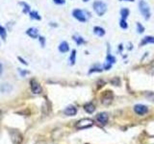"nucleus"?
Listing matches in <instances>:
<instances>
[{"label":"nucleus","mask_w":154,"mask_h":144,"mask_svg":"<svg viewBox=\"0 0 154 144\" xmlns=\"http://www.w3.org/2000/svg\"><path fill=\"white\" fill-rule=\"evenodd\" d=\"M93 8H94V11L95 12V14L99 16H104V14L107 12V5H106L104 2L100 1V0H96V1L94 2Z\"/></svg>","instance_id":"1"},{"label":"nucleus","mask_w":154,"mask_h":144,"mask_svg":"<svg viewBox=\"0 0 154 144\" xmlns=\"http://www.w3.org/2000/svg\"><path fill=\"white\" fill-rule=\"evenodd\" d=\"M139 10L141 12L142 16L146 19H149L151 16V13H150V8H149V5L144 1V0H140L139 2Z\"/></svg>","instance_id":"2"},{"label":"nucleus","mask_w":154,"mask_h":144,"mask_svg":"<svg viewBox=\"0 0 154 144\" xmlns=\"http://www.w3.org/2000/svg\"><path fill=\"white\" fill-rule=\"evenodd\" d=\"M94 125V121L90 118H83L79 120L78 122L75 124L76 129L78 130H84V129H88L91 128Z\"/></svg>","instance_id":"3"},{"label":"nucleus","mask_w":154,"mask_h":144,"mask_svg":"<svg viewBox=\"0 0 154 144\" xmlns=\"http://www.w3.org/2000/svg\"><path fill=\"white\" fill-rule=\"evenodd\" d=\"M101 103L105 106H109L111 103L113 102V99H114V95L113 92L110 90H106L104 92L101 94Z\"/></svg>","instance_id":"4"},{"label":"nucleus","mask_w":154,"mask_h":144,"mask_svg":"<svg viewBox=\"0 0 154 144\" xmlns=\"http://www.w3.org/2000/svg\"><path fill=\"white\" fill-rule=\"evenodd\" d=\"M72 16H73L75 19H77L78 21L84 23L87 21V16H86V13L83 11V10H80V9H74L72 11Z\"/></svg>","instance_id":"5"},{"label":"nucleus","mask_w":154,"mask_h":144,"mask_svg":"<svg viewBox=\"0 0 154 144\" xmlns=\"http://www.w3.org/2000/svg\"><path fill=\"white\" fill-rule=\"evenodd\" d=\"M30 88L33 94H40L42 93V88L41 84L36 79H31L30 80Z\"/></svg>","instance_id":"6"},{"label":"nucleus","mask_w":154,"mask_h":144,"mask_svg":"<svg viewBox=\"0 0 154 144\" xmlns=\"http://www.w3.org/2000/svg\"><path fill=\"white\" fill-rule=\"evenodd\" d=\"M10 136H11L12 141L14 144H21V142L23 141L22 134L18 131H17V130H13V131L10 132Z\"/></svg>","instance_id":"7"},{"label":"nucleus","mask_w":154,"mask_h":144,"mask_svg":"<svg viewBox=\"0 0 154 144\" xmlns=\"http://www.w3.org/2000/svg\"><path fill=\"white\" fill-rule=\"evenodd\" d=\"M25 33H26V35L29 38H33V40H35V38H38V37H40V33H38V28H36V27H30V28H28Z\"/></svg>","instance_id":"8"},{"label":"nucleus","mask_w":154,"mask_h":144,"mask_svg":"<svg viewBox=\"0 0 154 144\" xmlns=\"http://www.w3.org/2000/svg\"><path fill=\"white\" fill-rule=\"evenodd\" d=\"M134 110H135V112H136L137 114L139 115H143V114H146L148 112V108L146 107V106H144V105H136L134 107Z\"/></svg>","instance_id":"9"},{"label":"nucleus","mask_w":154,"mask_h":144,"mask_svg":"<svg viewBox=\"0 0 154 144\" xmlns=\"http://www.w3.org/2000/svg\"><path fill=\"white\" fill-rule=\"evenodd\" d=\"M96 120H97L101 125H105L108 123L109 116L106 112H100L96 115Z\"/></svg>","instance_id":"10"},{"label":"nucleus","mask_w":154,"mask_h":144,"mask_svg":"<svg viewBox=\"0 0 154 144\" xmlns=\"http://www.w3.org/2000/svg\"><path fill=\"white\" fill-rule=\"evenodd\" d=\"M64 113L67 116H74V115L77 113V109L74 107V106H69L64 110Z\"/></svg>","instance_id":"11"},{"label":"nucleus","mask_w":154,"mask_h":144,"mask_svg":"<svg viewBox=\"0 0 154 144\" xmlns=\"http://www.w3.org/2000/svg\"><path fill=\"white\" fill-rule=\"evenodd\" d=\"M58 49H59V51L61 53H66L69 51V44L67 43L66 41H62L59 46H58Z\"/></svg>","instance_id":"12"},{"label":"nucleus","mask_w":154,"mask_h":144,"mask_svg":"<svg viewBox=\"0 0 154 144\" xmlns=\"http://www.w3.org/2000/svg\"><path fill=\"white\" fill-rule=\"evenodd\" d=\"M18 4L22 7V13L25 14H29V13L31 12V6H30V5H29L27 2H24V1L18 2Z\"/></svg>","instance_id":"13"},{"label":"nucleus","mask_w":154,"mask_h":144,"mask_svg":"<svg viewBox=\"0 0 154 144\" xmlns=\"http://www.w3.org/2000/svg\"><path fill=\"white\" fill-rule=\"evenodd\" d=\"M105 30L100 26H94V34L97 37H103L105 35Z\"/></svg>","instance_id":"14"},{"label":"nucleus","mask_w":154,"mask_h":144,"mask_svg":"<svg viewBox=\"0 0 154 144\" xmlns=\"http://www.w3.org/2000/svg\"><path fill=\"white\" fill-rule=\"evenodd\" d=\"M72 38H73V40L75 41V43L78 46H80L82 44H85V43H86V40L83 38V37H81V36L74 35L73 37H72Z\"/></svg>","instance_id":"15"},{"label":"nucleus","mask_w":154,"mask_h":144,"mask_svg":"<svg viewBox=\"0 0 154 144\" xmlns=\"http://www.w3.org/2000/svg\"><path fill=\"white\" fill-rule=\"evenodd\" d=\"M147 43H154V37H152V36H146V37H144L143 40H142V41H141V46H143V45H146V44H147Z\"/></svg>","instance_id":"16"},{"label":"nucleus","mask_w":154,"mask_h":144,"mask_svg":"<svg viewBox=\"0 0 154 144\" xmlns=\"http://www.w3.org/2000/svg\"><path fill=\"white\" fill-rule=\"evenodd\" d=\"M84 110H86L88 113H93L94 110H95V107H94V105L93 103H87L84 105Z\"/></svg>","instance_id":"17"},{"label":"nucleus","mask_w":154,"mask_h":144,"mask_svg":"<svg viewBox=\"0 0 154 144\" xmlns=\"http://www.w3.org/2000/svg\"><path fill=\"white\" fill-rule=\"evenodd\" d=\"M29 16H30V18L33 19V20H41L42 19L41 14H38L37 11H31L30 13H29Z\"/></svg>","instance_id":"18"},{"label":"nucleus","mask_w":154,"mask_h":144,"mask_svg":"<svg viewBox=\"0 0 154 144\" xmlns=\"http://www.w3.org/2000/svg\"><path fill=\"white\" fill-rule=\"evenodd\" d=\"M146 70L148 74H150L152 76H154V61L150 62L149 64L146 66Z\"/></svg>","instance_id":"19"},{"label":"nucleus","mask_w":154,"mask_h":144,"mask_svg":"<svg viewBox=\"0 0 154 144\" xmlns=\"http://www.w3.org/2000/svg\"><path fill=\"white\" fill-rule=\"evenodd\" d=\"M75 62H76V50L73 49V50H71L70 56H69V64L74 65Z\"/></svg>","instance_id":"20"},{"label":"nucleus","mask_w":154,"mask_h":144,"mask_svg":"<svg viewBox=\"0 0 154 144\" xmlns=\"http://www.w3.org/2000/svg\"><path fill=\"white\" fill-rule=\"evenodd\" d=\"M129 14H130V11L127 8H122L120 10V16H122V18L123 19H126L129 16Z\"/></svg>","instance_id":"21"},{"label":"nucleus","mask_w":154,"mask_h":144,"mask_svg":"<svg viewBox=\"0 0 154 144\" xmlns=\"http://www.w3.org/2000/svg\"><path fill=\"white\" fill-rule=\"evenodd\" d=\"M0 38H2L3 40H6L7 38V30L4 26H0Z\"/></svg>","instance_id":"22"},{"label":"nucleus","mask_w":154,"mask_h":144,"mask_svg":"<svg viewBox=\"0 0 154 144\" xmlns=\"http://www.w3.org/2000/svg\"><path fill=\"white\" fill-rule=\"evenodd\" d=\"M38 42H40V44L41 46L43 48V47H45V44H46V38L43 37V36H40L38 38Z\"/></svg>","instance_id":"23"},{"label":"nucleus","mask_w":154,"mask_h":144,"mask_svg":"<svg viewBox=\"0 0 154 144\" xmlns=\"http://www.w3.org/2000/svg\"><path fill=\"white\" fill-rule=\"evenodd\" d=\"M119 26L120 28H122V29H127L128 28V23L126 21V19H123L122 18L119 20Z\"/></svg>","instance_id":"24"},{"label":"nucleus","mask_w":154,"mask_h":144,"mask_svg":"<svg viewBox=\"0 0 154 144\" xmlns=\"http://www.w3.org/2000/svg\"><path fill=\"white\" fill-rule=\"evenodd\" d=\"M103 70V67H99V66H94L89 70V74L94 73V72H101Z\"/></svg>","instance_id":"25"},{"label":"nucleus","mask_w":154,"mask_h":144,"mask_svg":"<svg viewBox=\"0 0 154 144\" xmlns=\"http://www.w3.org/2000/svg\"><path fill=\"white\" fill-rule=\"evenodd\" d=\"M136 27H137V31H138L139 34H143V33L144 32V27H143L140 22H137Z\"/></svg>","instance_id":"26"},{"label":"nucleus","mask_w":154,"mask_h":144,"mask_svg":"<svg viewBox=\"0 0 154 144\" xmlns=\"http://www.w3.org/2000/svg\"><path fill=\"white\" fill-rule=\"evenodd\" d=\"M18 72H19V74H20L21 77H25L27 74H29V71L28 70L21 69V68H18Z\"/></svg>","instance_id":"27"},{"label":"nucleus","mask_w":154,"mask_h":144,"mask_svg":"<svg viewBox=\"0 0 154 144\" xmlns=\"http://www.w3.org/2000/svg\"><path fill=\"white\" fill-rule=\"evenodd\" d=\"M53 3L56 5H64L66 4V0H53Z\"/></svg>","instance_id":"28"},{"label":"nucleus","mask_w":154,"mask_h":144,"mask_svg":"<svg viewBox=\"0 0 154 144\" xmlns=\"http://www.w3.org/2000/svg\"><path fill=\"white\" fill-rule=\"evenodd\" d=\"M17 60H18L19 62H21V64H24V65H28V62H26L25 60H24V59H23V58H22V57H20V56H18V57H17Z\"/></svg>","instance_id":"29"},{"label":"nucleus","mask_w":154,"mask_h":144,"mask_svg":"<svg viewBox=\"0 0 154 144\" xmlns=\"http://www.w3.org/2000/svg\"><path fill=\"white\" fill-rule=\"evenodd\" d=\"M2 72H3V65H2L1 62H0V76H1Z\"/></svg>","instance_id":"30"},{"label":"nucleus","mask_w":154,"mask_h":144,"mask_svg":"<svg viewBox=\"0 0 154 144\" xmlns=\"http://www.w3.org/2000/svg\"><path fill=\"white\" fill-rule=\"evenodd\" d=\"M119 1H130V2H133L135 0H119Z\"/></svg>","instance_id":"31"},{"label":"nucleus","mask_w":154,"mask_h":144,"mask_svg":"<svg viewBox=\"0 0 154 144\" xmlns=\"http://www.w3.org/2000/svg\"><path fill=\"white\" fill-rule=\"evenodd\" d=\"M84 2H88V1H90V0H83Z\"/></svg>","instance_id":"32"},{"label":"nucleus","mask_w":154,"mask_h":144,"mask_svg":"<svg viewBox=\"0 0 154 144\" xmlns=\"http://www.w3.org/2000/svg\"><path fill=\"white\" fill-rule=\"evenodd\" d=\"M38 144H41V143H38Z\"/></svg>","instance_id":"33"},{"label":"nucleus","mask_w":154,"mask_h":144,"mask_svg":"<svg viewBox=\"0 0 154 144\" xmlns=\"http://www.w3.org/2000/svg\"><path fill=\"white\" fill-rule=\"evenodd\" d=\"M0 26H1V25H0Z\"/></svg>","instance_id":"34"}]
</instances>
